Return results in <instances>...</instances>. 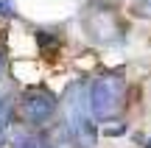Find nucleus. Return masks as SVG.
I'll return each instance as SVG.
<instances>
[{"label": "nucleus", "mask_w": 151, "mask_h": 148, "mask_svg": "<svg viewBox=\"0 0 151 148\" xmlns=\"http://www.w3.org/2000/svg\"><path fill=\"white\" fill-rule=\"evenodd\" d=\"M65 112H67V126L65 129L70 132V137L81 148H95L101 134H98L95 120L90 115V106H87V84L84 81H76L73 87H67Z\"/></svg>", "instance_id": "1"}, {"label": "nucleus", "mask_w": 151, "mask_h": 148, "mask_svg": "<svg viewBox=\"0 0 151 148\" xmlns=\"http://www.w3.org/2000/svg\"><path fill=\"white\" fill-rule=\"evenodd\" d=\"M126 98V76L120 70L104 73L87 87V106L95 120H106L123 106Z\"/></svg>", "instance_id": "2"}, {"label": "nucleus", "mask_w": 151, "mask_h": 148, "mask_svg": "<svg viewBox=\"0 0 151 148\" xmlns=\"http://www.w3.org/2000/svg\"><path fill=\"white\" fill-rule=\"evenodd\" d=\"M20 112H22V117H25L28 123L42 126V123H48L50 117L56 115V95L50 92V89H45V87L28 89L20 98Z\"/></svg>", "instance_id": "3"}, {"label": "nucleus", "mask_w": 151, "mask_h": 148, "mask_svg": "<svg viewBox=\"0 0 151 148\" xmlns=\"http://www.w3.org/2000/svg\"><path fill=\"white\" fill-rule=\"evenodd\" d=\"M14 148H50L45 143V137H37V134H20L14 140Z\"/></svg>", "instance_id": "4"}, {"label": "nucleus", "mask_w": 151, "mask_h": 148, "mask_svg": "<svg viewBox=\"0 0 151 148\" xmlns=\"http://www.w3.org/2000/svg\"><path fill=\"white\" fill-rule=\"evenodd\" d=\"M9 123H11V98L0 95V132H6Z\"/></svg>", "instance_id": "5"}, {"label": "nucleus", "mask_w": 151, "mask_h": 148, "mask_svg": "<svg viewBox=\"0 0 151 148\" xmlns=\"http://www.w3.org/2000/svg\"><path fill=\"white\" fill-rule=\"evenodd\" d=\"M132 11H134L137 17H151V0H137Z\"/></svg>", "instance_id": "6"}, {"label": "nucleus", "mask_w": 151, "mask_h": 148, "mask_svg": "<svg viewBox=\"0 0 151 148\" xmlns=\"http://www.w3.org/2000/svg\"><path fill=\"white\" fill-rule=\"evenodd\" d=\"M126 132V126L123 123H118V126H109V129H104V134H106V137H118V134H123Z\"/></svg>", "instance_id": "7"}, {"label": "nucleus", "mask_w": 151, "mask_h": 148, "mask_svg": "<svg viewBox=\"0 0 151 148\" xmlns=\"http://www.w3.org/2000/svg\"><path fill=\"white\" fill-rule=\"evenodd\" d=\"M0 14H9V3H0Z\"/></svg>", "instance_id": "8"}, {"label": "nucleus", "mask_w": 151, "mask_h": 148, "mask_svg": "<svg viewBox=\"0 0 151 148\" xmlns=\"http://www.w3.org/2000/svg\"><path fill=\"white\" fill-rule=\"evenodd\" d=\"M0 67H3V50H0Z\"/></svg>", "instance_id": "9"}, {"label": "nucleus", "mask_w": 151, "mask_h": 148, "mask_svg": "<svg viewBox=\"0 0 151 148\" xmlns=\"http://www.w3.org/2000/svg\"><path fill=\"white\" fill-rule=\"evenodd\" d=\"M148 143H151V140H148ZM148 148H151V145H148Z\"/></svg>", "instance_id": "10"}]
</instances>
